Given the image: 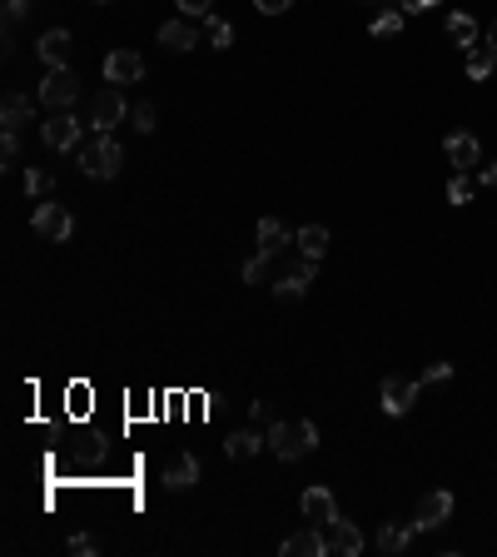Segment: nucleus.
<instances>
[{
    "label": "nucleus",
    "mask_w": 497,
    "mask_h": 557,
    "mask_svg": "<svg viewBox=\"0 0 497 557\" xmlns=\"http://www.w3.org/2000/svg\"><path fill=\"white\" fill-rule=\"evenodd\" d=\"M120 164H124V150H120L114 134H94V140L80 150V170L90 174V180H114Z\"/></svg>",
    "instance_id": "nucleus-1"
},
{
    "label": "nucleus",
    "mask_w": 497,
    "mask_h": 557,
    "mask_svg": "<svg viewBox=\"0 0 497 557\" xmlns=\"http://www.w3.org/2000/svg\"><path fill=\"white\" fill-rule=\"evenodd\" d=\"M269 448H273V458L293 463V458H303V453L319 448V428L313 423H273L269 428Z\"/></svg>",
    "instance_id": "nucleus-2"
},
{
    "label": "nucleus",
    "mask_w": 497,
    "mask_h": 557,
    "mask_svg": "<svg viewBox=\"0 0 497 557\" xmlns=\"http://www.w3.org/2000/svg\"><path fill=\"white\" fill-rule=\"evenodd\" d=\"M30 224H35V234H40V239H55V244L75 234V219H70V209H65V204H55V199H45V204H40L35 214H30Z\"/></svg>",
    "instance_id": "nucleus-3"
},
{
    "label": "nucleus",
    "mask_w": 497,
    "mask_h": 557,
    "mask_svg": "<svg viewBox=\"0 0 497 557\" xmlns=\"http://www.w3.org/2000/svg\"><path fill=\"white\" fill-rule=\"evenodd\" d=\"M418 388L422 378H383V388H378V403H383L388 418H403L408 408L418 403Z\"/></svg>",
    "instance_id": "nucleus-4"
},
{
    "label": "nucleus",
    "mask_w": 497,
    "mask_h": 557,
    "mask_svg": "<svg viewBox=\"0 0 497 557\" xmlns=\"http://www.w3.org/2000/svg\"><path fill=\"white\" fill-rule=\"evenodd\" d=\"M130 114V104L120 100V85H104L100 94H94V110H90V124H94V134H110L114 124Z\"/></svg>",
    "instance_id": "nucleus-5"
},
{
    "label": "nucleus",
    "mask_w": 497,
    "mask_h": 557,
    "mask_svg": "<svg viewBox=\"0 0 497 557\" xmlns=\"http://www.w3.org/2000/svg\"><path fill=\"white\" fill-rule=\"evenodd\" d=\"M75 94H80V85H75V75H70V65H55L45 80H40V100H45L50 110H70Z\"/></svg>",
    "instance_id": "nucleus-6"
},
{
    "label": "nucleus",
    "mask_w": 497,
    "mask_h": 557,
    "mask_svg": "<svg viewBox=\"0 0 497 557\" xmlns=\"http://www.w3.org/2000/svg\"><path fill=\"white\" fill-rule=\"evenodd\" d=\"M442 154L452 160V170L458 174H468V170H478V160H482V144H478V134H448L442 140Z\"/></svg>",
    "instance_id": "nucleus-7"
},
{
    "label": "nucleus",
    "mask_w": 497,
    "mask_h": 557,
    "mask_svg": "<svg viewBox=\"0 0 497 557\" xmlns=\"http://www.w3.org/2000/svg\"><path fill=\"white\" fill-rule=\"evenodd\" d=\"M104 80L110 85H134V80H144V60L134 50H110L104 55Z\"/></svg>",
    "instance_id": "nucleus-8"
},
{
    "label": "nucleus",
    "mask_w": 497,
    "mask_h": 557,
    "mask_svg": "<svg viewBox=\"0 0 497 557\" xmlns=\"http://www.w3.org/2000/svg\"><path fill=\"white\" fill-rule=\"evenodd\" d=\"M299 512L313 522V528H329V522L338 518V502H333V492H329V488H303Z\"/></svg>",
    "instance_id": "nucleus-9"
},
{
    "label": "nucleus",
    "mask_w": 497,
    "mask_h": 557,
    "mask_svg": "<svg viewBox=\"0 0 497 557\" xmlns=\"http://www.w3.org/2000/svg\"><path fill=\"white\" fill-rule=\"evenodd\" d=\"M40 134H45L50 150H75L80 144V120H70V110H55V120L40 124Z\"/></svg>",
    "instance_id": "nucleus-10"
},
{
    "label": "nucleus",
    "mask_w": 497,
    "mask_h": 557,
    "mask_svg": "<svg viewBox=\"0 0 497 557\" xmlns=\"http://www.w3.org/2000/svg\"><path fill=\"white\" fill-rule=\"evenodd\" d=\"M448 518H452V492L438 488V492H428V498L418 502V518L413 522H418V532H428V528H442Z\"/></svg>",
    "instance_id": "nucleus-11"
},
{
    "label": "nucleus",
    "mask_w": 497,
    "mask_h": 557,
    "mask_svg": "<svg viewBox=\"0 0 497 557\" xmlns=\"http://www.w3.org/2000/svg\"><path fill=\"white\" fill-rule=\"evenodd\" d=\"M279 552L283 557H323L329 552V538H323V532H313V522L303 532H289V538L279 542Z\"/></svg>",
    "instance_id": "nucleus-12"
},
{
    "label": "nucleus",
    "mask_w": 497,
    "mask_h": 557,
    "mask_svg": "<svg viewBox=\"0 0 497 557\" xmlns=\"http://www.w3.org/2000/svg\"><path fill=\"white\" fill-rule=\"evenodd\" d=\"M70 45H75L70 30H45L35 50H40V60H45V70H55V65H70Z\"/></svg>",
    "instance_id": "nucleus-13"
},
{
    "label": "nucleus",
    "mask_w": 497,
    "mask_h": 557,
    "mask_svg": "<svg viewBox=\"0 0 497 557\" xmlns=\"http://www.w3.org/2000/svg\"><path fill=\"white\" fill-rule=\"evenodd\" d=\"M194 25H189V20H164L160 25V45L164 50H174V55H184V50H194Z\"/></svg>",
    "instance_id": "nucleus-14"
},
{
    "label": "nucleus",
    "mask_w": 497,
    "mask_h": 557,
    "mask_svg": "<svg viewBox=\"0 0 497 557\" xmlns=\"http://www.w3.org/2000/svg\"><path fill=\"white\" fill-rule=\"evenodd\" d=\"M313 264H319V259H303V264H293L289 274L273 283V293H279V299H299V293L309 289V279H313Z\"/></svg>",
    "instance_id": "nucleus-15"
},
{
    "label": "nucleus",
    "mask_w": 497,
    "mask_h": 557,
    "mask_svg": "<svg viewBox=\"0 0 497 557\" xmlns=\"http://www.w3.org/2000/svg\"><path fill=\"white\" fill-rule=\"evenodd\" d=\"M329 548H338V552H348V557H358V552H363V532H358L353 522L333 518V522H329Z\"/></svg>",
    "instance_id": "nucleus-16"
},
{
    "label": "nucleus",
    "mask_w": 497,
    "mask_h": 557,
    "mask_svg": "<svg viewBox=\"0 0 497 557\" xmlns=\"http://www.w3.org/2000/svg\"><path fill=\"white\" fill-rule=\"evenodd\" d=\"M448 40L462 50V55H468V50L478 45V20L462 15V10H452V15H448Z\"/></svg>",
    "instance_id": "nucleus-17"
},
{
    "label": "nucleus",
    "mask_w": 497,
    "mask_h": 557,
    "mask_svg": "<svg viewBox=\"0 0 497 557\" xmlns=\"http://www.w3.org/2000/svg\"><path fill=\"white\" fill-rule=\"evenodd\" d=\"M497 65V45L492 40H478V45L468 50V80H488Z\"/></svg>",
    "instance_id": "nucleus-18"
},
{
    "label": "nucleus",
    "mask_w": 497,
    "mask_h": 557,
    "mask_svg": "<svg viewBox=\"0 0 497 557\" xmlns=\"http://www.w3.org/2000/svg\"><path fill=\"white\" fill-rule=\"evenodd\" d=\"M283 244H289V229H283V219H273V214H263L259 219V249H263V254H279V249Z\"/></svg>",
    "instance_id": "nucleus-19"
},
{
    "label": "nucleus",
    "mask_w": 497,
    "mask_h": 557,
    "mask_svg": "<svg viewBox=\"0 0 497 557\" xmlns=\"http://www.w3.org/2000/svg\"><path fill=\"white\" fill-rule=\"evenodd\" d=\"M104 458H110V438H100V433H80V443H75V463L94 468V463H104Z\"/></svg>",
    "instance_id": "nucleus-20"
},
{
    "label": "nucleus",
    "mask_w": 497,
    "mask_h": 557,
    "mask_svg": "<svg viewBox=\"0 0 497 557\" xmlns=\"http://www.w3.org/2000/svg\"><path fill=\"white\" fill-rule=\"evenodd\" d=\"M30 120V104L25 94H5V104H0V130L5 134H20V124Z\"/></svg>",
    "instance_id": "nucleus-21"
},
{
    "label": "nucleus",
    "mask_w": 497,
    "mask_h": 557,
    "mask_svg": "<svg viewBox=\"0 0 497 557\" xmlns=\"http://www.w3.org/2000/svg\"><path fill=\"white\" fill-rule=\"evenodd\" d=\"M194 482H199V458H179V463L164 472V488L169 492H184V488H194Z\"/></svg>",
    "instance_id": "nucleus-22"
},
{
    "label": "nucleus",
    "mask_w": 497,
    "mask_h": 557,
    "mask_svg": "<svg viewBox=\"0 0 497 557\" xmlns=\"http://www.w3.org/2000/svg\"><path fill=\"white\" fill-rule=\"evenodd\" d=\"M293 239H299L303 259H323V249H329V229H323V224H303Z\"/></svg>",
    "instance_id": "nucleus-23"
},
{
    "label": "nucleus",
    "mask_w": 497,
    "mask_h": 557,
    "mask_svg": "<svg viewBox=\"0 0 497 557\" xmlns=\"http://www.w3.org/2000/svg\"><path fill=\"white\" fill-rule=\"evenodd\" d=\"M413 538H418V522H408V528H398V522H388V528L378 532V548H383V552H403Z\"/></svg>",
    "instance_id": "nucleus-24"
},
{
    "label": "nucleus",
    "mask_w": 497,
    "mask_h": 557,
    "mask_svg": "<svg viewBox=\"0 0 497 557\" xmlns=\"http://www.w3.org/2000/svg\"><path fill=\"white\" fill-rule=\"evenodd\" d=\"M224 448H229V458H234V463H249V458L263 448V438L244 428V433H229V443H224Z\"/></svg>",
    "instance_id": "nucleus-25"
},
{
    "label": "nucleus",
    "mask_w": 497,
    "mask_h": 557,
    "mask_svg": "<svg viewBox=\"0 0 497 557\" xmlns=\"http://www.w3.org/2000/svg\"><path fill=\"white\" fill-rule=\"evenodd\" d=\"M204 35H209V45H219V50L234 45V25H229V20H219V15H204Z\"/></svg>",
    "instance_id": "nucleus-26"
},
{
    "label": "nucleus",
    "mask_w": 497,
    "mask_h": 557,
    "mask_svg": "<svg viewBox=\"0 0 497 557\" xmlns=\"http://www.w3.org/2000/svg\"><path fill=\"white\" fill-rule=\"evenodd\" d=\"M403 20H408V15H403V10H383V15H378V20H373V35H378V40H388V35H398V30H403Z\"/></svg>",
    "instance_id": "nucleus-27"
},
{
    "label": "nucleus",
    "mask_w": 497,
    "mask_h": 557,
    "mask_svg": "<svg viewBox=\"0 0 497 557\" xmlns=\"http://www.w3.org/2000/svg\"><path fill=\"white\" fill-rule=\"evenodd\" d=\"M50 189H55L50 170H25V194H50Z\"/></svg>",
    "instance_id": "nucleus-28"
},
{
    "label": "nucleus",
    "mask_w": 497,
    "mask_h": 557,
    "mask_svg": "<svg viewBox=\"0 0 497 557\" xmlns=\"http://www.w3.org/2000/svg\"><path fill=\"white\" fill-rule=\"evenodd\" d=\"M130 124H134L140 134H150V130H154V104H134V110H130Z\"/></svg>",
    "instance_id": "nucleus-29"
},
{
    "label": "nucleus",
    "mask_w": 497,
    "mask_h": 557,
    "mask_svg": "<svg viewBox=\"0 0 497 557\" xmlns=\"http://www.w3.org/2000/svg\"><path fill=\"white\" fill-rule=\"evenodd\" d=\"M468 199H472L468 174H452V184H448V204H468Z\"/></svg>",
    "instance_id": "nucleus-30"
},
{
    "label": "nucleus",
    "mask_w": 497,
    "mask_h": 557,
    "mask_svg": "<svg viewBox=\"0 0 497 557\" xmlns=\"http://www.w3.org/2000/svg\"><path fill=\"white\" fill-rule=\"evenodd\" d=\"M174 5H179V15H199V20H204V15H214V0H174Z\"/></svg>",
    "instance_id": "nucleus-31"
},
{
    "label": "nucleus",
    "mask_w": 497,
    "mask_h": 557,
    "mask_svg": "<svg viewBox=\"0 0 497 557\" xmlns=\"http://www.w3.org/2000/svg\"><path fill=\"white\" fill-rule=\"evenodd\" d=\"M263 269H269V254L259 249L253 259H244V283H259V279H263Z\"/></svg>",
    "instance_id": "nucleus-32"
},
{
    "label": "nucleus",
    "mask_w": 497,
    "mask_h": 557,
    "mask_svg": "<svg viewBox=\"0 0 497 557\" xmlns=\"http://www.w3.org/2000/svg\"><path fill=\"white\" fill-rule=\"evenodd\" d=\"M15 160H20V134H5V140H0V164L10 170Z\"/></svg>",
    "instance_id": "nucleus-33"
},
{
    "label": "nucleus",
    "mask_w": 497,
    "mask_h": 557,
    "mask_svg": "<svg viewBox=\"0 0 497 557\" xmlns=\"http://www.w3.org/2000/svg\"><path fill=\"white\" fill-rule=\"evenodd\" d=\"M448 378H452V363H428V373H422V383H448Z\"/></svg>",
    "instance_id": "nucleus-34"
},
{
    "label": "nucleus",
    "mask_w": 497,
    "mask_h": 557,
    "mask_svg": "<svg viewBox=\"0 0 497 557\" xmlns=\"http://www.w3.org/2000/svg\"><path fill=\"white\" fill-rule=\"evenodd\" d=\"M70 552H75V557H94V538H90V532H75V538H70Z\"/></svg>",
    "instance_id": "nucleus-35"
},
{
    "label": "nucleus",
    "mask_w": 497,
    "mask_h": 557,
    "mask_svg": "<svg viewBox=\"0 0 497 557\" xmlns=\"http://www.w3.org/2000/svg\"><path fill=\"white\" fill-rule=\"evenodd\" d=\"M293 0H253V10H263V15H283Z\"/></svg>",
    "instance_id": "nucleus-36"
},
{
    "label": "nucleus",
    "mask_w": 497,
    "mask_h": 557,
    "mask_svg": "<svg viewBox=\"0 0 497 557\" xmlns=\"http://www.w3.org/2000/svg\"><path fill=\"white\" fill-rule=\"evenodd\" d=\"M432 5H438V0H398L403 15H422V10H432Z\"/></svg>",
    "instance_id": "nucleus-37"
},
{
    "label": "nucleus",
    "mask_w": 497,
    "mask_h": 557,
    "mask_svg": "<svg viewBox=\"0 0 497 557\" xmlns=\"http://www.w3.org/2000/svg\"><path fill=\"white\" fill-rule=\"evenodd\" d=\"M25 10H30V0H5V15H10V20H20Z\"/></svg>",
    "instance_id": "nucleus-38"
},
{
    "label": "nucleus",
    "mask_w": 497,
    "mask_h": 557,
    "mask_svg": "<svg viewBox=\"0 0 497 557\" xmlns=\"http://www.w3.org/2000/svg\"><path fill=\"white\" fill-rule=\"evenodd\" d=\"M482 184H497V164H488V170H482Z\"/></svg>",
    "instance_id": "nucleus-39"
},
{
    "label": "nucleus",
    "mask_w": 497,
    "mask_h": 557,
    "mask_svg": "<svg viewBox=\"0 0 497 557\" xmlns=\"http://www.w3.org/2000/svg\"><path fill=\"white\" fill-rule=\"evenodd\" d=\"M488 40H492V45H497V20H492V30H488Z\"/></svg>",
    "instance_id": "nucleus-40"
},
{
    "label": "nucleus",
    "mask_w": 497,
    "mask_h": 557,
    "mask_svg": "<svg viewBox=\"0 0 497 557\" xmlns=\"http://www.w3.org/2000/svg\"><path fill=\"white\" fill-rule=\"evenodd\" d=\"M100 5H110V0H100Z\"/></svg>",
    "instance_id": "nucleus-41"
}]
</instances>
